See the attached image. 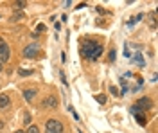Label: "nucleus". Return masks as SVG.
<instances>
[{"instance_id":"f257e3e1","label":"nucleus","mask_w":158,"mask_h":133,"mask_svg":"<svg viewBox=\"0 0 158 133\" xmlns=\"http://www.w3.org/2000/svg\"><path fill=\"white\" fill-rule=\"evenodd\" d=\"M81 54H83L84 58H88V60H97V58L103 54V45H99V43L88 40V41L83 43V47H81Z\"/></svg>"},{"instance_id":"f03ea898","label":"nucleus","mask_w":158,"mask_h":133,"mask_svg":"<svg viewBox=\"0 0 158 133\" xmlns=\"http://www.w3.org/2000/svg\"><path fill=\"white\" fill-rule=\"evenodd\" d=\"M45 133H63V124L56 119H50L45 124Z\"/></svg>"},{"instance_id":"7ed1b4c3","label":"nucleus","mask_w":158,"mask_h":133,"mask_svg":"<svg viewBox=\"0 0 158 133\" xmlns=\"http://www.w3.org/2000/svg\"><path fill=\"white\" fill-rule=\"evenodd\" d=\"M9 56H11V52H9V45L5 43L4 38H0V66L9 61Z\"/></svg>"},{"instance_id":"20e7f679","label":"nucleus","mask_w":158,"mask_h":133,"mask_svg":"<svg viewBox=\"0 0 158 133\" xmlns=\"http://www.w3.org/2000/svg\"><path fill=\"white\" fill-rule=\"evenodd\" d=\"M58 104H59V101H58L56 96H49V97H45V99L41 101V106H43V108H49V110L58 108Z\"/></svg>"},{"instance_id":"39448f33","label":"nucleus","mask_w":158,"mask_h":133,"mask_svg":"<svg viewBox=\"0 0 158 133\" xmlns=\"http://www.w3.org/2000/svg\"><path fill=\"white\" fill-rule=\"evenodd\" d=\"M38 50H40V47L36 45V43H33V45H27L25 49H24V58H34L36 54H38Z\"/></svg>"},{"instance_id":"423d86ee","label":"nucleus","mask_w":158,"mask_h":133,"mask_svg":"<svg viewBox=\"0 0 158 133\" xmlns=\"http://www.w3.org/2000/svg\"><path fill=\"white\" fill-rule=\"evenodd\" d=\"M9 104H11L9 96H7V94H0V110H2V108H7Z\"/></svg>"},{"instance_id":"0eeeda50","label":"nucleus","mask_w":158,"mask_h":133,"mask_svg":"<svg viewBox=\"0 0 158 133\" xmlns=\"http://www.w3.org/2000/svg\"><path fill=\"white\" fill-rule=\"evenodd\" d=\"M137 106H146L144 110H147V108H151V106H153V102H151V99H149V97H142V99H138Z\"/></svg>"},{"instance_id":"6e6552de","label":"nucleus","mask_w":158,"mask_h":133,"mask_svg":"<svg viewBox=\"0 0 158 133\" xmlns=\"http://www.w3.org/2000/svg\"><path fill=\"white\" fill-rule=\"evenodd\" d=\"M133 61L137 63L138 66H146V61H144V58H142V54H140V50L135 54V58H133Z\"/></svg>"},{"instance_id":"1a4fd4ad","label":"nucleus","mask_w":158,"mask_h":133,"mask_svg":"<svg viewBox=\"0 0 158 133\" xmlns=\"http://www.w3.org/2000/svg\"><path fill=\"white\" fill-rule=\"evenodd\" d=\"M34 96H36V90H25L24 92V97H25L27 102H31V101L34 99Z\"/></svg>"},{"instance_id":"9d476101","label":"nucleus","mask_w":158,"mask_h":133,"mask_svg":"<svg viewBox=\"0 0 158 133\" xmlns=\"http://www.w3.org/2000/svg\"><path fill=\"white\" fill-rule=\"evenodd\" d=\"M149 25H151V29L156 27V13H155V11L149 13Z\"/></svg>"},{"instance_id":"9b49d317","label":"nucleus","mask_w":158,"mask_h":133,"mask_svg":"<svg viewBox=\"0 0 158 133\" xmlns=\"http://www.w3.org/2000/svg\"><path fill=\"white\" fill-rule=\"evenodd\" d=\"M25 5H27L25 2H14V5H13V9H14V11H20V9H24Z\"/></svg>"},{"instance_id":"f8f14e48","label":"nucleus","mask_w":158,"mask_h":133,"mask_svg":"<svg viewBox=\"0 0 158 133\" xmlns=\"http://www.w3.org/2000/svg\"><path fill=\"white\" fill-rule=\"evenodd\" d=\"M24 124L31 126V113H29V112H25V113H24Z\"/></svg>"},{"instance_id":"ddd939ff","label":"nucleus","mask_w":158,"mask_h":133,"mask_svg":"<svg viewBox=\"0 0 158 133\" xmlns=\"http://www.w3.org/2000/svg\"><path fill=\"white\" fill-rule=\"evenodd\" d=\"M25 133H40V130H38V126H34V124H31L29 128H27V131Z\"/></svg>"},{"instance_id":"4468645a","label":"nucleus","mask_w":158,"mask_h":133,"mask_svg":"<svg viewBox=\"0 0 158 133\" xmlns=\"http://www.w3.org/2000/svg\"><path fill=\"white\" fill-rule=\"evenodd\" d=\"M18 74L25 77V76H31V74H33V70H24V68H20V70H18Z\"/></svg>"},{"instance_id":"2eb2a0df","label":"nucleus","mask_w":158,"mask_h":133,"mask_svg":"<svg viewBox=\"0 0 158 133\" xmlns=\"http://www.w3.org/2000/svg\"><path fill=\"white\" fill-rule=\"evenodd\" d=\"M22 16H24L22 13H16V15H13V16H11V22H16V20H20Z\"/></svg>"},{"instance_id":"dca6fc26","label":"nucleus","mask_w":158,"mask_h":133,"mask_svg":"<svg viewBox=\"0 0 158 133\" xmlns=\"http://www.w3.org/2000/svg\"><path fill=\"white\" fill-rule=\"evenodd\" d=\"M115 56H117L115 50H110V52H108V60H110V61H115Z\"/></svg>"},{"instance_id":"f3484780","label":"nucleus","mask_w":158,"mask_h":133,"mask_svg":"<svg viewBox=\"0 0 158 133\" xmlns=\"http://www.w3.org/2000/svg\"><path fill=\"white\" fill-rule=\"evenodd\" d=\"M95 99H97V102H101V104H104V102H106V97H104V96H97Z\"/></svg>"},{"instance_id":"a211bd4d","label":"nucleus","mask_w":158,"mask_h":133,"mask_svg":"<svg viewBox=\"0 0 158 133\" xmlns=\"http://www.w3.org/2000/svg\"><path fill=\"white\" fill-rule=\"evenodd\" d=\"M41 31H45V24H40L36 27V33H41Z\"/></svg>"},{"instance_id":"6ab92c4d","label":"nucleus","mask_w":158,"mask_h":133,"mask_svg":"<svg viewBox=\"0 0 158 133\" xmlns=\"http://www.w3.org/2000/svg\"><path fill=\"white\" fill-rule=\"evenodd\" d=\"M110 92H112L113 96H118V90L115 88V86H110Z\"/></svg>"},{"instance_id":"aec40b11","label":"nucleus","mask_w":158,"mask_h":133,"mask_svg":"<svg viewBox=\"0 0 158 133\" xmlns=\"http://www.w3.org/2000/svg\"><path fill=\"white\" fill-rule=\"evenodd\" d=\"M135 24H137V20H135V18H131V20H129V22H128V27H133V25H135Z\"/></svg>"},{"instance_id":"412c9836","label":"nucleus","mask_w":158,"mask_h":133,"mask_svg":"<svg viewBox=\"0 0 158 133\" xmlns=\"http://www.w3.org/2000/svg\"><path fill=\"white\" fill-rule=\"evenodd\" d=\"M59 77H61V81H63V85H67V79H65V74H63V72H59Z\"/></svg>"},{"instance_id":"4be33fe9","label":"nucleus","mask_w":158,"mask_h":133,"mask_svg":"<svg viewBox=\"0 0 158 133\" xmlns=\"http://www.w3.org/2000/svg\"><path fill=\"white\" fill-rule=\"evenodd\" d=\"M0 130H4V122L2 121H0Z\"/></svg>"},{"instance_id":"5701e85b","label":"nucleus","mask_w":158,"mask_h":133,"mask_svg":"<svg viewBox=\"0 0 158 133\" xmlns=\"http://www.w3.org/2000/svg\"><path fill=\"white\" fill-rule=\"evenodd\" d=\"M14 133H25V131H22V130H16V131H14Z\"/></svg>"},{"instance_id":"b1692460","label":"nucleus","mask_w":158,"mask_h":133,"mask_svg":"<svg viewBox=\"0 0 158 133\" xmlns=\"http://www.w3.org/2000/svg\"><path fill=\"white\" fill-rule=\"evenodd\" d=\"M0 72H2V66H0Z\"/></svg>"}]
</instances>
